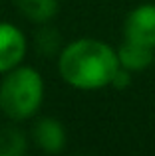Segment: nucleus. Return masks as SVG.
<instances>
[{
	"label": "nucleus",
	"instance_id": "nucleus-1",
	"mask_svg": "<svg viewBox=\"0 0 155 156\" xmlns=\"http://www.w3.org/2000/svg\"><path fill=\"white\" fill-rule=\"evenodd\" d=\"M117 67V53L97 38H78L64 44L58 53V73L78 91H100L112 85Z\"/></svg>",
	"mask_w": 155,
	"mask_h": 156
},
{
	"label": "nucleus",
	"instance_id": "nucleus-2",
	"mask_svg": "<svg viewBox=\"0 0 155 156\" xmlns=\"http://www.w3.org/2000/svg\"><path fill=\"white\" fill-rule=\"evenodd\" d=\"M46 95L44 77L36 67L18 65L2 73L0 79V107L10 121L22 122L40 111Z\"/></svg>",
	"mask_w": 155,
	"mask_h": 156
},
{
	"label": "nucleus",
	"instance_id": "nucleus-3",
	"mask_svg": "<svg viewBox=\"0 0 155 156\" xmlns=\"http://www.w3.org/2000/svg\"><path fill=\"white\" fill-rule=\"evenodd\" d=\"M123 40L155 50V2L139 4L125 16Z\"/></svg>",
	"mask_w": 155,
	"mask_h": 156
},
{
	"label": "nucleus",
	"instance_id": "nucleus-4",
	"mask_svg": "<svg viewBox=\"0 0 155 156\" xmlns=\"http://www.w3.org/2000/svg\"><path fill=\"white\" fill-rule=\"evenodd\" d=\"M28 53V38L16 24L0 22V75L22 65Z\"/></svg>",
	"mask_w": 155,
	"mask_h": 156
},
{
	"label": "nucleus",
	"instance_id": "nucleus-5",
	"mask_svg": "<svg viewBox=\"0 0 155 156\" xmlns=\"http://www.w3.org/2000/svg\"><path fill=\"white\" fill-rule=\"evenodd\" d=\"M32 142L44 154H60L66 148V126L56 117H42L32 126Z\"/></svg>",
	"mask_w": 155,
	"mask_h": 156
},
{
	"label": "nucleus",
	"instance_id": "nucleus-6",
	"mask_svg": "<svg viewBox=\"0 0 155 156\" xmlns=\"http://www.w3.org/2000/svg\"><path fill=\"white\" fill-rule=\"evenodd\" d=\"M115 53H117V63H119V67L127 69V71H131V73L147 69L155 59L153 48L139 46V44L129 42V40H123V42L119 44V48H115Z\"/></svg>",
	"mask_w": 155,
	"mask_h": 156
},
{
	"label": "nucleus",
	"instance_id": "nucleus-7",
	"mask_svg": "<svg viewBox=\"0 0 155 156\" xmlns=\"http://www.w3.org/2000/svg\"><path fill=\"white\" fill-rule=\"evenodd\" d=\"M14 6L28 22L40 24V26L50 24L60 10L58 0H14Z\"/></svg>",
	"mask_w": 155,
	"mask_h": 156
},
{
	"label": "nucleus",
	"instance_id": "nucleus-8",
	"mask_svg": "<svg viewBox=\"0 0 155 156\" xmlns=\"http://www.w3.org/2000/svg\"><path fill=\"white\" fill-rule=\"evenodd\" d=\"M28 148V138L18 126H0V156H22Z\"/></svg>",
	"mask_w": 155,
	"mask_h": 156
},
{
	"label": "nucleus",
	"instance_id": "nucleus-9",
	"mask_svg": "<svg viewBox=\"0 0 155 156\" xmlns=\"http://www.w3.org/2000/svg\"><path fill=\"white\" fill-rule=\"evenodd\" d=\"M34 46L40 55H54V53H60L64 44H62V36L58 34V30L44 24V28H40V32L34 38Z\"/></svg>",
	"mask_w": 155,
	"mask_h": 156
},
{
	"label": "nucleus",
	"instance_id": "nucleus-10",
	"mask_svg": "<svg viewBox=\"0 0 155 156\" xmlns=\"http://www.w3.org/2000/svg\"><path fill=\"white\" fill-rule=\"evenodd\" d=\"M129 85H131V71H127V69H123V67H117V71H115V75H113L109 87L121 91V89L129 87Z\"/></svg>",
	"mask_w": 155,
	"mask_h": 156
},
{
	"label": "nucleus",
	"instance_id": "nucleus-11",
	"mask_svg": "<svg viewBox=\"0 0 155 156\" xmlns=\"http://www.w3.org/2000/svg\"><path fill=\"white\" fill-rule=\"evenodd\" d=\"M0 113H2V107H0Z\"/></svg>",
	"mask_w": 155,
	"mask_h": 156
}]
</instances>
